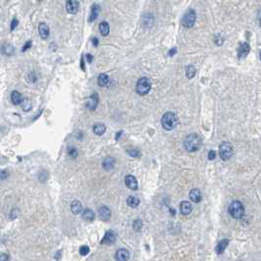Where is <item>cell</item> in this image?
I'll use <instances>...</instances> for the list:
<instances>
[{"instance_id":"obj_1","label":"cell","mask_w":261,"mask_h":261,"mask_svg":"<svg viewBox=\"0 0 261 261\" xmlns=\"http://www.w3.org/2000/svg\"><path fill=\"white\" fill-rule=\"evenodd\" d=\"M200 145H201V138L198 135H195V133L188 135L184 142L185 148L188 152H194L196 150H198Z\"/></svg>"},{"instance_id":"obj_2","label":"cell","mask_w":261,"mask_h":261,"mask_svg":"<svg viewBox=\"0 0 261 261\" xmlns=\"http://www.w3.org/2000/svg\"><path fill=\"white\" fill-rule=\"evenodd\" d=\"M177 124H178V118H177V116H176L175 113L167 112L163 116H162L161 125L165 130L171 131L175 128L176 126H177Z\"/></svg>"},{"instance_id":"obj_3","label":"cell","mask_w":261,"mask_h":261,"mask_svg":"<svg viewBox=\"0 0 261 261\" xmlns=\"http://www.w3.org/2000/svg\"><path fill=\"white\" fill-rule=\"evenodd\" d=\"M229 212L233 218H235V219H241L244 215V207L243 205V203L238 200L232 202V204L229 207Z\"/></svg>"},{"instance_id":"obj_4","label":"cell","mask_w":261,"mask_h":261,"mask_svg":"<svg viewBox=\"0 0 261 261\" xmlns=\"http://www.w3.org/2000/svg\"><path fill=\"white\" fill-rule=\"evenodd\" d=\"M136 89H137V93L139 95H145L148 93L151 89V83H150L149 79H147L145 77L140 78L137 83Z\"/></svg>"},{"instance_id":"obj_5","label":"cell","mask_w":261,"mask_h":261,"mask_svg":"<svg viewBox=\"0 0 261 261\" xmlns=\"http://www.w3.org/2000/svg\"><path fill=\"white\" fill-rule=\"evenodd\" d=\"M219 152H220V157L224 160L227 161L233 156V146L230 143L224 142L221 143L219 147Z\"/></svg>"},{"instance_id":"obj_6","label":"cell","mask_w":261,"mask_h":261,"mask_svg":"<svg viewBox=\"0 0 261 261\" xmlns=\"http://www.w3.org/2000/svg\"><path fill=\"white\" fill-rule=\"evenodd\" d=\"M196 20V15L193 10H189L182 20V24L185 28H192Z\"/></svg>"},{"instance_id":"obj_7","label":"cell","mask_w":261,"mask_h":261,"mask_svg":"<svg viewBox=\"0 0 261 261\" xmlns=\"http://www.w3.org/2000/svg\"><path fill=\"white\" fill-rule=\"evenodd\" d=\"M116 238H117V234H116V233L113 230H109L106 233V234L104 235V237L102 238V241L100 242V243L101 244L110 245V244H113L116 242Z\"/></svg>"},{"instance_id":"obj_8","label":"cell","mask_w":261,"mask_h":261,"mask_svg":"<svg viewBox=\"0 0 261 261\" xmlns=\"http://www.w3.org/2000/svg\"><path fill=\"white\" fill-rule=\"evenodd\" d=\"M125 184L130 189L136 190L138 189V181L132 175H127L125 177Z\"/></svg>"},{"instance_id":"obj_9","label":"cell","mask_w":261,"mask_h":261,"mask_svg":"<svg viewBox=\"0 0 261 261\" xmlns=\"http://www.w3.org/2000/svg\"><path fill=\"white\" fill-rule=\"evenodd\" d=\"M80 4L77 0H68L66 3V9L70 14H76L79 10Z\"/></svg>"},{"instance_id":"obj_10","label":"cell","mask_w":261,"mask_h":261,"mask_svg":"<svg viewBox=\"0 0 261 261\" xmlns=\"http://www.w3.org/2000/svg\"><path fill=\"white\" fill-rule=\"evenodd\" d=\"M98 215H99L100 219L103 221H107L110 219L111 216V210L105 205H102L99 209H98Z\"/></svg>"},{"instance_id":"obj_11","label":"cell","mask_w":261,"mask_h":261,"mask_svg":"<svg viewBox=\"0 0 261 261\" xmlns=\"http://www.w3.org/2000/svg\"><path fill=\"white\" fill-rule=\"evenodd\" d=\"M249 53V45L244 42V43H241L238 46V58H244L248 56V54Z\"/></svg>"},{"instance_id":"obj_12","label":"cell","mask_w":261,"mask_h":261,"mask_svg":"<svg viewBox=\"0 0 261 261\" xmlns=\"http://www.w3.org/2000/svg\"><path fill=\"white\" fill-rule=\"evenodd\" d=\"M129 256H130V253L128 250L125 248H120L116 252L115 259L119 260V261H126L129 259Z\"/></svg>"},{"instance_id":"obj_13","label":"cell","mask_w":261,"mask_h":261,"mask_svg":"<svg viewBox=\"0 0 261 261\" xmlns=\"http://www.w3.org/2000/svg\"><path fill=\"white\" fill-rule=\"evenodd\" d=\"M115 163H116V160L114 157H106L104 160H103V163H102V166L103 168L105 169V170H111V169L114 168L115 166Z\"/></svg>"},{"instance_id":"obj_14","label":"cell","mask_w":261,"mask_h":261,"mask_svg":"<svg viewBox=\"0 0 261 261\" xmlns=\"http://www.w3.org/2000/svg\"><path fill=\"white\" fill-rule=\"evenodd\" d=\"M180 207H181V212L183 215H188L193 210L192 204H190V202H188V201H182Z\"/></svg>"},{"instance_id":"obj_15","label":"cell","mask_w":261,"mask_h":261,"mask_svg":"<svg viewBox=\"0 0 261 261\" xmlns=\"http://www.w3.org/2000/svg\"><path fill=\"white\" fill-rule=\"evenodd\" d=\"M98 104V95L96 93L93 94L89 97V101L87 103V107L89 110H94Z\"/></svg>"},{"instance_id":"obj_16","label":"cell","mask_w":261,"mask_h":261,"mask_svg":"<svg viewBox=\"0 0 261 261\" xmlns=\"http://www.w3.org/2000/svg\"><path fill=\"white\" fill-rule=\"evenodd\" d=\"M11 100H12L13 104L19 105V104H21L23 102V96L19 93V91L14 90V91H12V93H11Z\"/></svg>"},{"instance_id":"obj_17","label":"cell","mask_w":261,"mask_h":261,"mask_svg":"<svg viewBox=\"0 0 261 261\" xmlns=\"http://www.w3.org/2000/svg\"><path fill=\"white\" fill-rule=\"evenodd\" d=\"M38 32H39V34H40L41 38H43V39H46L48 38V36H49V28L44 23H41L39 25Z\"/></svg>"},{"instance_id":"obj_18","label":"cell","mask_w":261,"mask_h":261,"mask_svg":"<svg viewBox=\"0 0 261 261\" xmlns=\"http://www.w3.org/2000/svg\"><path fill=\"white\" fill-rule=\"evenodd\" d=\"M189 198L192 199V201H193V202H199L201 200V193L199 192V189L193 188V189L190 190Z\"/></svg>"},{"instance_id":"obj_19","label":"cell","mask_w":261,"mask_h":261,"mask_svg":"<svg viewBox=\"0 0 261 261\" xmlns=\"http://www.w3.org/2000/svg\"><path fill=\"white\" fill-rule=\"evenodd\" d=\"M83 218L88 222H93L95 218V215L93 210L89 208H87V209H84L83 212Z\"/></svg>"},{"instance_id":"obj_20","label":"cell","mask_w":261,"mask_h":261,"mask_svg":"<svg viewBox=\"0 0 261 261\" xmlns=\"http://www.w3.org/2000/svg\"><path fill=\"white\" fill-rule=\"evenodd\" d=\"M228 244H229L228 239H223V241H221L219 243L217 244V246H216V252L218 253V254H222V253L225 251V249L227 248Z\"/></svg>"},{"instance_id":"obj_21","label":"cell","mask_w":261,"mask_h":261,"mask_svg":"<svg viewBox=\"0 0 261 261\" xmlns=\"http://www.w3.org/2000/svg\"><path fill=\"white\" fill-rule=\"evenodd\" d=\"M93 133L97 136H102L103 133L106 131V128H105V126L101 123H97L93 126Z\"/></svg>"},{"instance_id":"obj_22","label":"cell","mask_w":261,"mask_h":261,"mask_svg":"<svg viewBox=\"0 0 261 261\" xmlns=\"http://www.w3.org/2000/svg\"><path fill=\"white\" fill-rule=\"evenodd\" d=\"M82 209H83V206H82V203L79 201V200H74L71 204V210H72V212L74 214H79L82 212Z\"/></svg>"},{"instance_id":"obj_23","label":"cell","mask_w":261,"mask_h":261,"mask_svg":"<svg viewBox=\"0 0 261 261\" xmlns=\"http://www.w3.org/2000/svg\"><path fill=\"white\" fill-rule=\"evenodd\" d=\"M97 82H98V86L105 87V86H107V83H109V77L106 74H101L98 76Z\"/></svg>"},{"instance_id":"obj_24","label":"cell","mask_w":261,"mask_h":261,"mask_svg":"<svg viewBox=\"0 0 261 261\" xmlns=\"http://www.w3.org/2000/svg\"><path fill=\"white\" fill-rule=\"evenodd\" d=\"M99 11H100V8H99V6L98 5H93V8H91V13H90V17H89V22H93V21H94L97 16H98V14H99Z\"/></svg>"},{"instance_id":"obj_25","label":"cell","mask_w":261,"mask_h":261,"mask_svg":"<svg viewBox=\"0 0 261 261\" xmlns=\"http://www.w3.org/2000/svg\"><path fill=\"white\" fill-rule=\"evenodd\" d=\"M127 203H128V205L130 207H133V208H135L137 206H138V204H139V199L138 198V197L136 196H129L128 197V199H127Z\"/></svg>"},{"instance_id":"obj_26","label":"cell","mask_w":261,"mask_h":261,"mask_svg":"<svg viewBox=\"0 0 261 261\" xmlns=\"http://www.w3.org/2000/svg\"><path fill=\"white\" fill-rule=\"evenodd\" d=\"M99 31H100L102 36H104V37L108 36L109 31H110L108 23L107 22H101L100 25H99Z\"/></svg>"},{"instance_id":"obj_27","label":"cell","mask_w":261,"mask_h":261,"mask_svg":"<svg viewBox=\"0 0 261 261\" xmlns=\"http://www.w3.org/2000/svg\"><path fill=\"white\" fill-rule=\"evenodd\" d=\"M195 73H196V70L193 65H189L186 68V75L188 79H193V78L195 76Z\"/></svg>"},{"instance_id":"obj_28","label":"cell","mask_w":261,"mask_h":261,"mask_svg":"<svg viewBox=\"0 0 261 261\" xmlns=\"http://www.w3.org/2000/svg\"><path fill=\"white\" fill-rule=\"evenodd\" d=\"M153 23V17L151 15H144L143 17V25L144 27H150Z\"/></svg>"},{"instance_id":"obj_29","label":"cell","mask_w":261,"mask_h":261,"mask_svg":"<svg viewBox=\"0 0 261 261\" xmlns=\"http://www.w3.org/2000/svg\"><path fill=\"white\" fill-rule=\"evenodd\" d=\"M133 230L137 231V232L140 231V229L143 228V221L140 220V219L135 220V222L133 223Z\"/></svg>"},{"instance_id":"obj_30","label":"cell","mask_w":261,"mask_h":261,"mask_svg":"<svg viewBox=\"0 0 261 261\" xmlns=\"http://www.w3.org/2000/svg\"><path fill=\"white\" fill-rule=\"evenodd\" d=\"M2 49H3V52H4L5 54H7V55L13 54V51H14V48H13V46H12L11 44H6V45H4Z\"/></svg>"},{"instance_id":"obj_31","label":"cell","mask_w":261,"mask_h":261,"mask_svg":"<svg viewBox=\"0 0 261 261\" xmlns=\"http://www.w3.org/2000/svg\"><path fill=\"white\" fill-rule=\"evenodd\" d=\"M88 252H89V248L88 245H83L81 246V248H80V254L84 256V255H87L88 254Z\"/></svg>"},{"instance_id":"obj_32","label":"cell","mask_w":261,"mask_h":261,"mask_svg":"<svg viewBox=\"0 0 261 261\" xmlns=\"http://www.w3.org/2000/svg\"><path fill=\"white\" fill-rule=\"evenodd\" d=\"M128 154L132 157H139L140 156V152L138 149H131L128 150Z\"/></svg>"},{"instance_id":"obj_33","label":"cell","mask_w":261,"mask_h":261,"mask_svg":"<svg viewBox=\"0 0 261 261\" xmlns=\"http://www.w3.org/2000/svg\"><path fill=\"white\" fill-rule=\"evenodd\" d=\"M23 109L25 110V111H29L31 108H32V106H31V104H30V101L28 100V99H26V100H23Z\"/></svg>"},{"instance_id":"obj_34","label":"cell","mask_w":261,"mask_h":261,"mask_svg":"<svg viewBox=\"0 0 261 261\" xmlns=\"http://www.w3.org/2000/svg\"><path fill=\"white\" fill-rule=\"evenodd\" d=\"M69 155L73 158H76L78 156V150L75 148V147H71V148L69 149Z\"/></svg>"},{"instance_id":"obj_35","label":"cell","mask_w":261,"mask_h":261,"mask_svg":"<svg viewBox=\"0 0 261 261\" xmlns=\"http://www.w3.org/2000/svg\"><path fill=\"white\" fill-rule=\"evenodd\" d=\"M216 157V152L214 150H210L208 153V159L209 160H214Z\"/></svg>"},{"instance_id":"obj_36","label":"cell","mask_w":261,"mask_h":261,"mask_svg":"<svg viewBox=\"0 0 261 261\" xmlns=\"http://www.w3.org/2000/svg\"><path fill=\"white\" fill-rule=\"evenodd\" d=\"M18 20L17 19H14L13 21H12V24H11V31H13L14 29H15V28L18 26Z\"/></svg>"},{"instance_id":"obj_37","label":"cell","mask_w":261,"mask_h":261,"mask_svg":"<svg viewBox=\"0 0 261 261\" xmlns=\"http://www.w3.org/2000/svg\"><path fill=\"white\" fill-rule=\"evenodd\" d=\"M31 46H32V41H28V42H27V43L25 44V46L23 47V49H22V51H23V52H24V51H26V50H27V49H29V48H30Z\"/></svg>"},{"instance_id":"obj_38","label":"cell","mask_w":261,"mask_h":261,"mask_svg":"<svg viewBox=\"0 0 261 261\" xmlns=\"http://www.w3.org/2000/svg\"><path fill=\"white\" fill-rule=\"evenodd\" d=\"M6 177H8V173L6 171H1V180H4Z\"/></svg>"},{"instance_id":"obj_39","label":"cell","mask_w":261,"mask_h":261,"mask_svg":"<svg viewBox=\"0 0 261 261\" xmlns=\"http://www.w3.org/2000/svg\"><path fill=\"white\" fill-rule=\"evenodd\" d=\"M93 56H91L90 54H87V59H88V63L93 62Z\"/></svg>"},{"instance_id":"obj_40","label":"cell","mask_w":261,"mask_h":261,"mask_svg":"<svg viewBox=\"0 0 261 261\" xmlns=\"http://www.w3.org/2000/svg\"><path fill=\"white\" fill-rule=\"evenodd\" d=\"M176 52H177V49H176V48H173V49H171L170 51H169V55H170V56H173Z\"/></svg>"},{"instance_id":"obj_41","label":"cell","mask_w":261,"mask_h":261,"mask_svg":"<svg viewBox=\"0 0 261 261\" xmlns=\"http://www.w3.org/2000/svg\"><path fill=\"white\" fill-rule=\"evenodd\" d=\"M0 260H1V261L8 260V256H5V255H4V253H2L1 256H0Z\"/></svg>"},{"instance_id":"obj_42","label":"cell","mask_w":261,"mask_h":261,"mask_svg":"<svg viewBox=\"0 0 261 261\" xmlns=\"http://www.w3.org/2000/svg\"><path fill=\"white\" fill-rule=\"evenodd\" d=\"M93 43L94 44V46H97V45H98V39H97L96 38H94L93 39Z\"/></svg>"},{"instance_id":"obj_43","label":"cell","mask_w":261,"mask_h":261,"mask_svg":"<svg viewBox=\"0 0 261 261\" xmlns=\"http://www.w3.org/2000/svg\"><path fill=\"white\" fill-rule=\"evenodd\" d=\"M123 133V132H119V133H117V135H116V139H118V138H120V136H121V133Z\"/></svg>"},{"instance_id":"obj_44","label":"cell","mask_w":261,"mask_h":261,"mask_svg":"<svg viewBox=\"0 0 261 261\" xmlns=\"http://www.w3.org/2000/svg\"><path fill=\"white\" fill-rule=\"evenodd\" d=\"M81 65H82V69L84 70V67H83V59L82 58V61H81Z\"/></svg>"},{"instance_id":"obj_45","label":"cell","mask_w":261,"mask_h":261,"mask_svg":"<svg viewBox=\"0 0 261 261\" xmlns=\"http://www.w3.org/2000/svg\"><path fill=\"white\" fill-rule=\"evenodd\" d=\"M259 21H260V22H261V11L259 12Z\"/></svg>"},{"instance_id":"obj_46","label":"cell","mask_w":261,"mask_h":261,"mask_svg":"<svg viewBox=\"0 0 261 261\" xmlns=\"http://www.w3.org/2000/svg\"><path fill=\"white\" fill-rule=\"evenodd\" d=\"M260 60H261V52H260Z\"/></svg>"},{"instance_id":"obj_47","label":"cell","mask_w":261,"mask_h":261,"mask_svg":"<svg viewBox=\"0 0 261 261\" xmlns=\"http://www.w3.org/2000/svg\"><path fill=\"white\" fill-rule=\"evenodd\" d=\"M39 1H41V0H39Z\"/></svg>"}]
</instances>
